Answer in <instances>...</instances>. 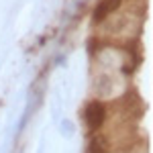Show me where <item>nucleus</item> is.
Returning <instances> with one entry per match:
<instances>
[{
    "label": "nucleus",
    "instance_id": "obj_1",
    "mask_svg": "<svg viewBox=\"0 0 153 153\" xmlns=\"http://www.w3.org/2000/svg\"><path fill=\"white\" fill-rule=\"evenodd\" d=\"M84 120H86V125H88L90 131H98L102 125H104V120H106L104 104L98 102V100H92L90 104L84 108Z\"/></svg>",
    "mask_w": 153,
    "mask_h": 153
},
{
    "label": "nucleus",
    "instance_id": "obj_3",
    "mask_svg": "<svg viewBox=\"0 0 153 153\" xmlns=\"http://www.w3.org/2000/svg\"><path fill=\"white\" fill-rule=\"evenodd\" d=\"M86 153H104V139H100V137L92 139L90 145H88V149H86Z\"/></svg>",
    "mask_w": 153,
    "mask_h": 153
},
{
    "label": "nucleus",
    "instance_id": "obj_2",
    "mask_svg": "<svg viewBox=\"0 0 153 153\" xmlns=\"http://www.w3.org/2000/svg\"><path fill=\"white\" fill-rule=\"evenodd\" d=\"M120 2H123V0H102L94 8V21L96 23L104 21L108 14H112V10H117L118 6H120Z\"/></svg>",
    "mask_w": 153,
    "mask_h": 153
}]
</instances>
